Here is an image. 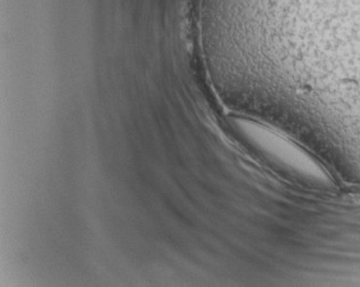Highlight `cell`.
I'll return each mask as SVG.
<instances>
[{"mask_svg": "<svg viewBox=\"0 0 360 287\" xmlns=\"http://www.w3.org/2000/svg\"><path fill=\"white\" fill-rule=\"evenodd\" d=\"M233 126L255 154L286 179L310 187L330 185V177L319 162L283 132L248 119H235Z\"/></svg>", "mask_w": 360, "mask_h": 287, "instance_id": "obj_1", "label": "cell"}, {"mask_svg": "<svg viewBox=\"0 0 360 287\" xmlns=\"http://www.w3.org/2000/svg\"><path fill=\"white\" fill-rule=\"evenodd\" d=\"M290 9L316 34L360 39V0H290Z\"/></svg>", "mask_w": 360, "mask_h": 287, "instance_id": "obj_2", "label": "cell"}]
</instances>
